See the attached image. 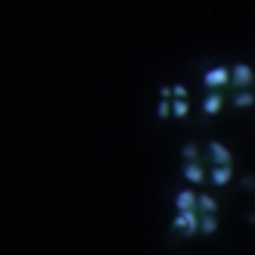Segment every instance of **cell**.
<instances>
[{"label": "cell", "mask_w": 255, "mask_h": 255, "mask_svg": "<svg viewBox=\"0 0 255 255\" xmlns=\"http://www.w3.org/2000/svg\"><path fill=\"white\" fill-rule=\"evenodd\" d=\"M202 84H206L209 91L215 94V91H218V87L231 84V69H227V66H215V69H209L206 75H202Z\"/></svg>", "instance_id": "obj_1"}, {"label": "cell", "mask_w": 255, "mask_h": 255, "mask_svg": "<svg viewBox=\"0 0 255 255\" xmlns=\"http://www.w3.org/2000/svg\"><path fill=\"white\" fill-rule=\"evenodd\" d=\"M174 231H184V234H199V212H177L174 215Z\"/></svg>", "instance_id": "obj_2"}, {"label": "cell", "mask_w": 255, "mask_h": 255, "mask_svg": "<svg viewBox=\"0 0 255 255\" xmlns=\"http://www.w3.org/2000/svg\"><path fill=\"white\" fill-rule=\"evenodd\" d=\"M252 66H246V62H240V66H234L231 69V81L240 87V91H249V84H252Z\"/></svg>", "instance_id": "obj_3"}, {"label": "cell", "mask_w": 255, "mask_h": 255, "mask_svg": "<svg viewBox=\"0 0 255 255\" xmlns=\"http://www.w3.org/2000/svg\"><path fill=\"white\" fill-rule=\"evenodd\" d=\"M212 184L215 187H224V184H231V177H234V168L231 165H212Z\"/></svg>", "instance_id": "obj_4"}, {"label": "cell", "mask_w": 255, "mask_h": 255, "mask_svg": "<svg viewBox=\"0 0 255 255\" xmlns=\"http://www.w3.org/2000/svg\"><path fill=\"white\" fill-rule=\"evenodd\" d=\"M174 206H177V212H196V193L193 190H181L174 196Z\"/></svg>", "instance_id": "obj_5"}, {"label": "cell", "mask_w": 255, "mask_h": 255, "mask_svg": "<svg viewBox=\"0 0 255 255\" xmlns=\"http://www.w3.org/2000/svg\"><path fill=\"white\" fill-rule=\"evenodd\" d=\"M209 156H212L215 165H231V152H227V146L218 143V140H212V143H209Z\"/></svg>", "instance_id": "obj_6"}, {"label": "cell", "mask_w": 255, "mask_h": 255, "mask_svg": "<svg viewBox=\"0 0 255 255\" xmlns=\"http://www.w3.org/2000/svg\"><path fill=\"white\" fill-rule=\"evenodd\" d=\"M221 106H224V97L221 94H209L206 100H202V112H206V116H218Z\"/></svg>", "instance_id": "obj_7"}, {"label": "cell", "mask_w": 255, "mask_h": 255, "mask_svg": "<svg viewBox=\"0 0 255 255\" xmlns=\"http://www.w3.org/2000/svg\"><path fill=\"white\" fill-rule=\"evenodd\" d=\"M184 177H187L190 184H202V181H206V171H202L199 162H187L184 165Z\"/></svg>", "instance_id": "obj_8"}, {"label": "cell", "mask_w": 255, "mask_h": 255, "mask_svg": "<svg viewBox=\"0 0 255 255\" xmlns=\"http://www.w3.org/2000/svg\"><path fill=\"white\" fill-rule=\"evenodd\" d=\"M196 212H199V215H215V212H218V202H215V196H209V193L196 196Z\"/></svg>", "instance_id": "obj_9"}, {"label": "cell", "mask_w": 255, "mask_h": 255, "mask_svg": "<svg viewBox=\"0 0 255 255\" xmlns=\"http://www.w3.org/2000/svg\"><path fill=\"white\" fill-rule=\"evenodd\" d=\"M199 231L202 234H215L218 231V218H215V215H199Z\"/></svg>", "instance_id": "obj_10"}, {"label": "cell", "mask_w": 255, "mask_h": 255, "mask_svg": "<svg viewBox=\"0 0 255 255\" xmlns=\"http://www.w3.org/2000/svg\"><path fill=\"white\" fill-rule=\"evenodd\" d=\"M187 112H190V103H187V100H171V116H174V119H184Z\"/></svg>", "instance_id": "obj_11"}, {"label": "cell", "mask_w": 255, "mask_h": 255, "mask_svg": "<svg viewBox=\"0 0 255 255\" xmlns=\"http://www.w3.org/2000/svg\"><path fill=\"white\" fill-rule=\"evenodd\" d=\"M234 103L246 109V106H252V103H255V94H252V91H237V97H234Z\"/></svg>", "instance_id": "obj_12"}, {"label": "cell", "mask_w": 255, "mask_h": 255, "mask_svg": "<svg viewBox=\"0 0 255 255\" xmlns=\"http://www.w3.org/2000/svg\"><path fill=\"white\" fill-rule=\"evenodd\" d=\"M181 156H184L187 162H196V156H199V146H196V143H187V146L181 149Z\"/></svg>", "instance_id": "obj_13"}, {"label": "cell", "mask_w": 255, "mask_h": 255, "mask_svg": "<svg viewBox=\"0 0 255 255\" xmlns=\"http://www.w3.org/2000/svg\"><path fill=\"white\" fill-rule=\"evenodd\" d=\"M171 100H187V87L184 84H174L171 87Z\"/></svg>", "instance_id": "obj_14"}, {"label": "cell", "mask_w": 255, "mask_h": 255, "mask_svg": "<svg viewBox=\"0 0 255 255\" xmlns=\"http://www.w3.org/2000/svg\"><path fill=\"white\" fill-rule=\"evenodd\" d=\"M156 112H159V119H168V116H171V103H165V100H162Z\"/></svg>", "instance_id": "obj_15"}]
</instances>
